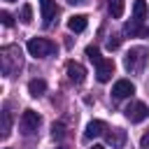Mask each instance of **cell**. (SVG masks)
Returning a JSON list of instances; mask_svg holds the SVG:
<instances>
[{"label": "cell", "instance_id": "8", "mask_svg": "<svg viewBox=\"0 0 149 149\" xmlns=\"http://www.w3.org/2000/svg\"><path fill=\"white\" fill-rule=\"evenodd\" d=\"M56 12H58V7H56V0H40V14H42V21H44V26H49V23L54 21Z\"/></svg>", "mask_w": 149, "mask_h": 149}, {"label": "cell", "instance_id": "19", "mask_svg": "<svg viewBox=\"0 0 149 149\" xmlns=\"http://www.w3.org/2000/svg\"><path fill=\"white\" fill-rule=\"evenodd\" d=\"M21 21H23V23H30V21H33V9H30V5H23V9H21Z\"/></svg>", "mask_w": 149, "mask_h": 149}, {"label": "cell", "instance_id": "4", "mask_svg": "<svg viewBox=\"0 0 149 149\" xmlns=\"http://www.w3.org/2000/svg\"><path fill=\"white\" fill-rule=\"evenodd\" d=\"M123 112H126V119H128L130 123H140V121H144V119L149 116V107H147L144 102H140V100L130 102Z\"/></svg>", "mask_w": 149, "mask_h": 149}, {"label": "cell", "instance_id": "7", "mask_svg": "<svg viewBox=\"0 0 149 149\" xmlns=\"http://www.w3.org/2000/svg\"><path fill=\"white\" fill-rule=\"evenodd\" d=\"M135 93V84L130 79H119L114 86H112V95L114 98H128Z\"/></svg>", "mask_w": 149, "mask_h": 149}, {"label": "cell", "instance_id": "9", "mask_svg": "<svg viewBox=\"0 0 149 149\" xmlns=\"http://www.w3.org/2000/svg\"><path fill=\"white\" fill-rule=\"evenodd\" d=\"M105 130H107L105 121H100V119H93V121H88V126H86L84 140H93V137H98V135H105Z\"/></svg>", "mask_w": 149, "mask_h": 149}, {"label": "cell", "instance_id": "20", "mask_svg": "<svg viewBox=\"0 0 149 149\" xmlns=\"http://www.w3.org/2000/svg\"><path fill=\"white\" fill-rule=\"evenodd\" d=\"M51 135H54V140H61V137L65 135V128H63V123H54V126H51Z\"/></svg>", "mask_w": 149, "mask_h": 149}, {"label": "cell", "instance_id": "14", "mask_svg": "<svg viewBox=\"0 0 149 149\" xmlns=\"http://www.w3.org/2000/svg\"><path fill=\"white\" fill-rule=\"evenodd\" d=\"M44 91H47V81H44V79H30V81H28V93H30L33 98L44 95Z\"/></svg>", "mask_w": 149, "mask_h": 149}, {"label": "cell", "instance_id": "27", "mask_svg": "<svg viewBox=\"0 0 149 149\" xmlns=\"http://www.w3.org/2000/svg\"><path fill=\"white\" fill-rule=\"evenodd\" d=\"M58 149H65V147H58Z\"/></svg>", "mask_w": 149, "mask_h": 149}, {"label": "cell", "instance_id": "17", "mask_svg": "<svg viewBox=\"0 0 149 149\" xmlns=\"http://www.w3.org/2000/svg\"><path fill=\"white\" fill-rule=\"evenodd\" d=\"M2 133V137H9V130H12V116H9V112L7 109H2V128H0Z\"/></svg>", "mask_w": 149, "mask_h": 149}, {"label": "cell", "instance_id": "25", "mask_svg": "<svg viewBox=\"0 0 149 149\" xmlns=\"http://www.w3.org/2000/svg\"><path fill=\"white\" fill-rule=\"evenodd\" d=\"M68 2H72V5H74V2H84V0H68Z\"/></svg>", "mask_w": 149, "mask_h": 149}, {"label": "cell", "instance_id": "12", "mask_svg": "<svg viewBox=\"0 0 149 149\" xmlns=\"http://www.w3.org/2000/svg\"><path fill=\"white\" fill-rule=\"evenodd\" d=\"M86 26H88V19H86L84 14H74V16L68 19V28H70L72 33H84Z\"/></svg>", "mask_w": 149, "mask_h": 149}, {"label": "cell", "instance_id": "18", "mask_svg": "<svg viewBox=\"0 0 149 149\" xmlns=\"http://www.w3.org/2000/svg\"><path fill=\"white\" fill-rule=\"evenodd\" d=\"M86 56H88V61H91V63H95V65L102 61V56H100V51H98L95 47H86Z\"/></svg>", "mask_w": 149, "mask_h": 149}, {"label": "cell", "instance_id": "24", "mask_svg": "<svg viewBox=\"0 0 149 149\" xmlns=\"http://www.w3.org/2000/svg\"><path fill=\"white\" fill-rule=\"evenodd\" d=\"M91 149H105V147H100V144H93V147H91Z\"/></svg>", "mask_w": 149, "mask_h": 149}, {"label": "cell", "instance_id": "5", "mask_svg": "<svg viewBox=\"0 0 149 149\" xmlns=\"http://www.w3.org/2000/svg\"><path fill=\"white\" fill-rule=\"evenodd\" d=\"M40 123H42V119H40V114L35 109H26L21 114V133L23 135H33L40 128Z\"/></svg>", "mask_w": 149, "mask_h": 149}, {"label": "cell", "instance_id": "26", "mask_svg": "<svg viewBox=\"0 0 149 149\" xmlns=\"http://www.w3.org/2000/svg\"><path fill=\"white\" fill-rule=\"evenodd\" d=\"M5 2H16V0H5Z\"/></svg>", "mask_w": 149, "mask_h": 149}, {"label": "cell", "instance_id": "3", "mask_svg": "<svg viewBox=\"0 0 149 149\" xmlns=\"http://www.w3.org/2000/svg\"><path fill=\"white\" fill-rule=\"evenodd\" d=\"M54 51H56V44L49 42V40H44V37H33V40L28 42V54H30L33 58H47V56H51Z\"/></svg>", "mask_w": 149, "mask_h": 149}, {"label": "cell", "instance_id": "11", "mask_svg": "<svg viewBox=\"0 0 149 149\" xmlns=\"http://www.w3.org/2000/svg\"><path fill=\"white\" fill-rule=\"evenodd\" d=\"M126 33L130 37H149V28H144L142 21H135V19L126 23Z\"/></svg>", "mask_w": 149, "mask_h": 149}, {"label": "cell", "instance_id": "10", "mask_svg": "<svg viewBox=\"0 0 149 149\" xmlns=\"http://www.w3.org/2000/svg\"><path fill=\"white\" fill-rule=\"evenodd\" d=\"M68 77H70L74 84H81V81L86 79V70H84V65L70 61V63H68Z\"/></svg>", "mask_w": 149, "mask_h": 149}, {"label": "cell", "instance_id": "22", "mask_svg": "<svg viewBox=\"0 0 149 149\" xmlns=\"http://www.w3.org/2000/svg\"><path fill=\"white\" fill-rule=\"evenodd\" d=\"M119 42H121V40H119L116 35H112V37L107 40V49H109V51H112V49H116V47H119Z\"/></svg>", "mask_w": 149, "mask_h": 149}, {"label": "cell", "instance_id": "2", "mask_svg": "<svg viewBox=\"0 0 149 149\" xmlns=\"http://www.w3.org/2000/svg\"><path fill=\"white\" fill-rule=\"evenodd\" d=\"M21 51H19V47H5L2 49V56H0V63H2V72L9 77V74H14V70H19L21 68Z\"/></svg>", "mask_w": 149, "mask_h": 149}, {"label": "cell", "instance_id": "13", "mask_svg": "<svg viewBox=\"0 0 149 149\" xmlns=\"http://www.w3.org/2000/svg\"><path fill=\"white\" fill-rule=\"evenodd\" d=\"M105 137H107V142L116 149V147H123V142H126V133L121 130V128H114V130H109V133H105Z\"/></svg>", "mask_w": 149, "mask_h": 149}, {"label": "cell", "instance_id": "23", "mask_svg": "<svg viewBox=\"0 0 149 149\" xmlns=\"http://www.w3.org/2000/svg\"><path fill=\"white\" fill-rule=\"evenodd\" d=\"M140 147H142V149H149V133H144V135H142V140H140Z\"/></svg>", "mask_w": 149, "mask_h": 149}, {"label": "cell", "instance_id": "21", "mask_svg": "<svg viewBox=\"0 0 149 149\" xmlns=\"http://www.w3.org/2000/svg\"><path fill=\"white\" fill-rule=\"evenodd\" d=\"M0 21H2V26H14V19H12V14L9 12H0Z\"/></svg>", "mask_w": 149, "mask_h": 149}, {"label": "cell", "instance_id": "15", "mask_svg": "<svg viewBox=\"0 0 149 149\" xmlns=\"http://www.w3.org/2000/svg\"><path fill=\"white\" fill-rule=\"evenodd\" d=\"M147 16V2L144 0H135L133 2V19L135 21H144Z\"/></svg>", "mask_w": 149, "mask_h": 149}, {"label": "cell", "instance_id": "16", "mask_svg": "<svg viewBox=\"0 0 149 149\" xmlns=\"http://www.w3.org/2000/svg\"><path fill=\"white\" fill-rule=\"evenodd\" d=\"M107 9L114 19H119L123 14V0H107Z\"/></svg>", "mask_w": 149, "mask_h": 149}, {"label": "cell", "instance_id": "1", "mask_svg": "<svg viewBox=\"0 0 149 149\" xmlns=\"http://www.w3.org/2000/svg\"><path fill=\"white\" fill-rule=\"evenodd\" d=\"M147 58H149V49H144V47H135V49H130V51L126 54L123 65H126L128 72H140V70L144 68Z\"/></svg>", "mask_w": 149, "mask_h": 149}, {"label": "cell", "instance_id": "6", "mask_svg": "<svg viewBox=\"0 0 149 149\" xmlns=\"http://www.w3.org/2000/svg\"><path fill=\"white\" fill-rule=\"evenodd\" d=\"M112 74H114V61H109V58H102L98 65H95V77H98V81H109L112 79Z\"/></svg>", "mask_w": 149, "mask_h": 149}]
</instances>
